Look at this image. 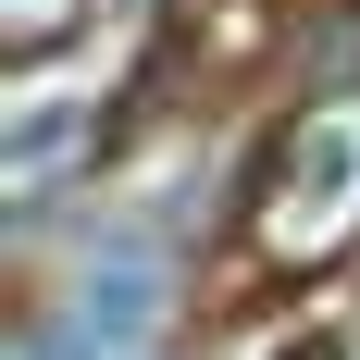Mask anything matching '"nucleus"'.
I'll use <instances>...</instances> for the list:
<instances>
[{
    "label": "nucleus",
    "mask_w": 360,
    "mask_h": 360,
    "mask_svg": "<svg viewBox=\"0 0 360 360\" xmlns=\"http://www.w3.org/2000/svg\"><path fill=\"white\" fill-rule=\"evenodd\" d=\"M149 311H162V286H149V274H87V286H75V335H137Z\"/></svg>",
    "instance_id": "f257e3e1"
},
{
    "label": "nucleus",
    "mask_w": 360,
    "mask_h": 360,
    "mask_svg": "<svg viewBox=\"0 0 360 360\" xmlns=\"http://www.w3.org/2000/svg\"><path fill=\"white\" fill-rule=\"evenodd\" d=\"M348 162H360V124H323V137H311V186H298L286 212H298V224H323L335 199H348Z\"/></svg>",
    "instance_id": "f03ea898"
},
{
    "label": "nucleus",
    "mask_w": 360,
    "mask_h": 360,
    "mask_svg": "<svg viewBox=\"0 0 360 360\" xmlns=\"http://www.w3.org/2000/svg\"><path fill=\"white\" fill-rule=\"evenodd\" d=\"M286 360H335V348H323V335H298V348H286Z\"/></svg>",
    "instance_id": "7ed1b4c3"
}]
</instances>
